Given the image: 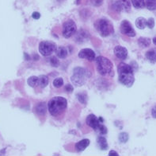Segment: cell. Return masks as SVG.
<instances>
[{"mask_svg": "<svg viewBox=\"0 0 156 156\" xmlns=\"http://www.w3.org/2000/svg\"><path fill=\"white\" fill-rule=\"evenodd\" d=\"M67 101L62 97H55L51 98L48 103V109L50 115L54 117H58L66 110Z\"/></svg>", "mask_w": 156, "mask_h": 156, "instance_id": "2", "label": "cell"}, {"mask_svg": "<svg viewBox=\"0 0 156 156\" xmlns=\"http://www.w3.org/2000/svg\"><path fill=\"white\" fill-rule=\"evenodd\" d=\"M90 77L91 73L88 69L79 66L73 69V74L71 77V81L75 86H82Z\"/></svg>", "mask_w": 156, "mask_h": 156, "instance_id": "4", "label": "cell"}, {"mask_svg": "<svg viewBox=\"0 0 156 156\" xmlns=\"http://www.w3.org/2000/svg\"><path fill=\"white\" fill-rule=\"evenodd\" d=\"M89 33H87V31H85V30H80V31L78 32L77 35H76V41L78 42H79V43L86 42L87 40H89Z\"/></svg>", "mask_w": 156, "mask_h": 156, "instance_id": "14", "label": "cell"}, {"mask_svg": "<svg viewBox=\"0 0 156 156\" xmlns=\"http://www.w3.org/2000/svg\"><path fill=\"white\" fill-rule=\"evenodd\" d=\"M120 30H121V34H125V35L129 36V37H135L136 36V32L133 29L132 24L128 20H123L121 23L120 26Z\"/></svg>", "mask_w": 156, "mask_h": 156, "instance_id": "10", "label": "cell"}, {"mask_svg": "<svg viewBox=\"0 0 156 156\" xmlns=\"http://www.w3.org/2000/svg\"><path fill=\"white\" fill-rule=\"evenodd\" d=\"M49 63L51 66L53 67H58L59 65V61L57 57H55V56H52V57H50L49 59Z\"/></svg>", "mask_w": 156, "mask_h": 156, "instance_id": "26", "label": "cell"}, {"mask_svg": "<svg viewBox=\"0 0 156 156\" xmlns=\"http://www.w3.org/2000/svg\"><path fill=\"white\" fill-rule=\"evenodd\" d=\"M48 77L45 75H41L39 77V86L41 88H45L48 85Z\"/></svg>", "mask_w": 156, "mask_h": 156, "instance_id": "21", "label": "cell"}, {"mask_svg": "<svg viewBox=\"0 0 156 156\" xmlns=\"http://www.w3.org/2000/svg\"><path fill=\"white\" fill-rule=\"evenodd\" d=\"M109 156H112V155H116V156H118V153H117L115 150H110V152L109 153Z\"/></svg>", "mask_w": 156, "mask_h": 156, "instance_id": "35", "label": "cell"}, {"mask_svg": "<svg viewBox=\"0 0 156 156\" xmlns=\"http://www.w3.org/2000/svg\"><path fill=\"white\" fill-rule=\"evenodd\" d=\"M151 116H152L154 119H156V106L153 107L152 109H151Z\"/></svg>", "mask_w": 156, "mask_h": 156, "instance_id": "34", "label": "cell"}, {"mask_svg": "<svg viewBox=\"0 0 156 156\" xmlns=\"http://www.w3.org/2000/svg\"><path fill=\"white\" fill-rule=\"evenodd\" d=\"M129 134L126 132H121V134L119 135V141L122 143H125L129 140Z\"/></svg>", "mask_w": 156, "mask_h": 156, "instance_id": "25", "label": "cell"}, {"mask_svg": "<svg viewBox=\"0 0 156 156\" xmlns=\"http://www.w3.org/2000/svg\"><path fill=\"white\" fill-rule=\"evenodd\" d=\"M131 7H132V4H131L129 0H117L113 4V9L116 11L118 12H129L131 10Z\"/></svg>", "mask_w": 156, "mask_h": 156, "instance_id": "9", "label": "cell"}, {"mask_svg": "<svg viewBox=\"0 0 156 156\" xmlns=\"http://www.w3.org/2000/svg\"><path fill=\"white\" fill-rule=\"evenodd\" d=\"M96 30L102 37H108L113 32V26L108 19L99 18L94 24Z\"/></svg>", "mask_w": 156, "mask_h": 156, "instance_id": "5", "label": "cell"}, {"mask_svg": "<svg viewBox=\"0 0 156 156\" xmlns=\"http://www.w3.org/2000/svg\"><path fill=\"white\" fill-rule=\"evenodd\" d=\"M90 2L94 6H100L103 3V0H90Z\"/></svg>", "mask_w": 156, "mask_h": 156, "instance_id": "31", "label": "cell"}, {"mask_svg": "<svg viewBox=\"0 0 156 156\" xmlns=\"http://www.w3.org/2000/svg\"><path fill=\"white\" fill-rule=\"evenodd\" d=\"M79 57L82 59H87L88 61H94L96 59V54L94 51L90 49H83L79 51Z\"/></svg>", "mask_w": 156, "mask_h": 156, "instance_id": "11", "label": "cell"}, {"mask_svg": "<svg viewBox=\"0 0 156 156\" xmlns=\"http://www.w3.org/2000/svg\"><path fill=\"white\" fill-rule=\"evenodd\" d=\"M147 26L149 29H153L154 26V20L153 18H150L148 20H147Z\"/></svg>", "mask_w": 156, "mask_h": 156, "instance_id": "29", "label": "cell"}, {"mask_svg": "<svg viewBox=\"0 0 156 156\" xmlns=\"http://www.w3.org/2000/svg\"><path fill=\"white\" fill-rule=\"evenodd\" d=\"M86 122H87V124L88 125V126L90 127L91 128H93L94 131H98L100 127L102 124L103 119L101 118V117L98 118V117L94 114H90L89 116L87 117Z\"/></svg>", "mask_w": 156, "mask_h": 156, "instance_id": "8", "label": "cell"}, {"mask_svg": "<svg viewBox=\"0 0 156 156\" xmlns=\"http://www.w3.org/2000/svg\"><path fill=\"white\" fill-rule=\"evenodd\" d=\"M146 57L147 59L150 61L151 62H156V50L155 49H152V50H149L146 53Z\"/></svg>", "mask_w": 156, "mask_h": 156, "instance_id": "19", "label": "cell"}, {"mask_svg": "<svg viewBox=\"0 0 156 156\" xmlns=\"http://www.w3.org/2000/svg\"><path fill=\"white\" fill-rule=\"evenodd\" d=\"M57 47L55 42L51 41H42L39 45V52L44 57H48L55 52Z\"/></svg>", "mask_w": 156, "mask_h": 156, "instance_id": "6", "label": "cell"}, {"mask_svg": "<svg viewBox=\"0 0 156 156\" xmlns=\"http://www.w3.org/2000/svg\"><path fill=\"white\" fill-rule=\"evenodd\" d=\"M73 86L71 85H67L65 86V91L67 92V93H72L73 92Z\"/></svg>", "mask_w": 156, "mask_h": 156, "instance_id": "32", "label": "cell"}, {"mask_svg": "<svg viewBox=\"0 0 156 156\" xmlns=\"http://www.w3.org/2000/svg\"><path fill=\"white\" fill-rule=\"evenodd\" d=\"M117 71L119 74V81L126 87H132L135 82L134 72H133V67L129 64L121 62L118 65Z\"/></svg>", "mask_w": 156, "mask_h": 156, "instance_id": "1", "label": "cell"}, {"mask_svg": "<svg viewBox=\"0 0 156 156\" xmlns=\"http://www.w3.org/2000/svg\"><path fill=\"white\" fill-rule=\"evenodd\" d=\"M152 41H153V43H154V45H155V46H156V37H155V38H153Z\"/></svg>", "mask_w": 156, "mask_h": 156, "instance_id": "36", "label": "cell"}, {"mask_svg": "<svg viewBox=\"0 0 156 156\" xmlns=\"http://www.w3.org/2000/svg\"><path fill=\"white\" fill-rule=\"evenodd\" d=\"M28 85H30V87L35 88L39 85V77H36V76H32L30 77L27 81Z\"/></svg>", "mask_w": 156, "mask_h": 156, "instance_id": "18", "label": "cell"}, {"mask_svg": "<svg viewBox=\"0 0 156 156\" xmlns=\"http://www.w3.org/2000/svg\"><path fill=\"white\" fill-rule=\"evenodd\" d=\"M136 26L140 30H144L147 26V20L144 18H138L136 20Z\"/></svg>", "mask_w": 156, "mask_h": 156, "instance_id": "20", "label": "cell"}, {"mask_svg": "<svg viewBox=\"0 0 156 156\" xmlns=\"http://www.w3.org/2000/svg\"><path fill=\"white\" fill-rule=\"evenodd\" d=\"M77 31V26L73 20H67L63 24V36L65 38H69L74 35Z\"/></svg>", "mask_w": 156, "mask_h": 156, "instance_id": "7", "label": "cell"}, {"mask_svg": "<svg viewBox=\"0 0 156 156\" xmlns=\"http://www.w3.org/2000/svg\"><path fill=\"white\" fill-rule=\"evenodd\" d=\"M78 97V100L79 101V102L82 104H87V96L84 93H79L77 95Z\"/></svg>", "mask_w": 156, "mask_h": 156, "instance_id": "28", "label": "cell"}, {"mask_svg": "<svg viewBox=\"0 0 156 156\" xmlns=\"http://www.w3.org/2000/svg\"><path fill=\"white\" fill-rule=\"evenodd\" d=\"M32 18H34V19H39L41 18V14L39 12H34L32 14Z\"/></svg>", "mask_w": 156, "mask_h": 156, "instance_id": "33", "label": "cell"}, {"mask_svg": "<svg viewBox=\"0 0 156 156\" xmlns=\"http://www.w3.org/2000/svg\"><path fill=\"white\" fill-rule=\"evenodd\" d=\"M36 113L39 116H44L47 112V107L45 103H39L35 108Z\"/></svg>", "mask_w": 156, "mask_h": 156, "instance_id": "17", "label": "cell"}, {"mask_svg": "<svg viewBox=\"0 0 156 156\" xmlns=\"http://www.w3.org/2000/svg\"><path fill=\"white\" fill-rule=\"evenodd\" d=\"M90 143V139H82V140L79 141V142L75 143V150H76L77 152L83 151V150L87 148V146H89Z\"/></svg>", "mask_w": 156, "mask_h": 156, "instance_id": "13", "label": "cell"}, {"mask_svg": "<svg viewBox=\"0 0 156 156\" xmlns=\"http://www.w3.org/2000/svg\"><path fill=\"white\" fill-rule=\"evenodd\" d=\"M145 6L148 10H156V0H145Z\"/></svg>", "mask_w": 156, "mask_h": 156, "instance_id": "24", "label": "cell"}, {"mask_svg": "<svg viewBox=\"0 0 156 156\" xmlns=\"http://www.w3.org/2000/svg\"><path fill=\"white\" fill-rule=\"evenodd\" d=\"M114 54L118 59L125 61L128 57V50L124 46H117L114 48Z\"/></svg>", "mask_w": 156, "mask_h": 156, "instance_id": "12", "label": "cell"}, {"mask_svg": "<svg viewBox=\"0 0 156 156\" xmlns=\"http://www.w3.org/2000/svg\"><path fill=\"white\" fill-rule=\"evenodd\" d=\"M63 85V79L61 77H57L53 81V86L55 88H60Z\"/></svg>", "mask_w": 156, "mask_h": 156, "instance_id": "27", "label": "cell"}, {"mask_svg": "<svg viewBox=\"0 0 156 156\" xmlns=\"http://www.w3.org/2000/svg\"><path fill=\"white\" fill-rule=\"evenodd\" d=\"M107 131H108V130H107L106 127L105 125L101 124V126L100 127V128L98 130V132L101 135H105L107 134Z\"/></svg>", "mask_w": 156, "mask_h": 156, "instance_id": "30", "label": "cell"}, {"mask_svg": "<svg viewBox=\"0 0 156 156\" xmlns=\"http://www.w3.org/2000/svg\"><path fill=\"white\" fill-rule=\"evenodd\" d=\"M97 143H98V145L99 148L101 149L102 150H106L109 147L108 146V143H107L106 139L105 137L103 136H98V139H97Z\"/></svg>", "mask_w": 156, "mask_h": 156, "instance_id": "16", "label": "cell"}, {"mask_svg": "<svg viewBox=\"0 0 156 156\" xmlns=\"http://www.w3.org/2000/svg\"><path fill=\"white\" fill-rule=\"evenodd\" d=\"M131 2L136 9H142L145 6V0H131Z\"/></svg>", "mask_w": 156, "mask_h": 156, "instance_id": "22", "label": "cell"}, {"mask_svg": "<svg viewBox=\"0 0 156 156\" xmlns=\"http://www.w3.org/2000/svg\"><path fill=\"white\" fill-rule=\"evenodd\" d=\"M95 62H96L97 70L100 75L114 76L113 63L109 58L103 57V56H99L96 57Z\"/></svg>", "mask_w": 156, "mask_h": 156, "instance_id": "3", "label": "cell"}, {"mask_svg": "<svg viewBox=\"0 0 156 156\" xmlns=\"http://www.w3.org/2000/svg\"><path fill=\"white\" fill-rule=\"evenodd\" d=\"M138 43L142 48H147L150 46L151 40L147 38H140L138 40Z\"/></svg>", "mask_w": 156, "mask_h": 156, "instance_id": "23", "label": "cell"}, {"mask_svg": "<svg viewBox=\"0 0 156 156\" xmlns=\"http://www.w3.org/2000/svg\"><path fill=\"white\" fill-rule=\"evenodd\" d=\"M55 54H56V57H59V58L64 59L67 57L68 52H67V48L63 47V46H59L55 50Z\"/></svg>", "mask_w": 156, "mask_h": 156, "instance_id": "15", "label": "cell"}]
</instances>
